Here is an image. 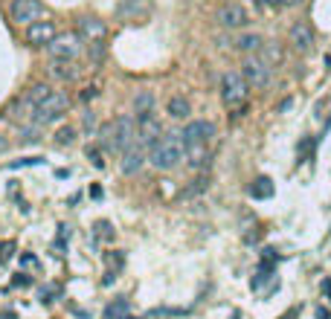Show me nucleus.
<instances>
[{"label":"nucleus","mask_w":331,"mask_h":319,"mask_svg":"<svg viewBox=\"0 0 331 319\" xmlns=\"http://www.w3.org/2000/svg\"><path fill=\"white\" fill-rule=\"evenodd\" d=\"M165 113H169L172 119H186L192 113L189 99H186V96H172V99H169V105H165Z\"/></svg>","instance_id":"nucleus-18"},{"label":"nucleus","mask_w":331,"mask_h":319,"mask_svg":"<svg viewBox=\"0 0 331 319\" xmlns=\"http://www.w3.org/2000/svg\"><path fill=\"white\" fill-rule=\"evenodd\" d=\"M261 52V58L267 61V64H279V61H282V47H279V44H276V41H264V47L259 49Z\"/></svg>","instance_id":"nucleus-22"},{"label":"nucleus","mask_w":331,"mask_h":319,"mask_svg":"<svg viewBox=\"0 0 331 319\" xmlns=\"http://www.w3.org/2000/svg\"><path fill=\"white\" fill-rule=\"evenodd\" d=\"M215 21L224 26V29H241V26H247L250 15H247V9H244L241 3L230 0V3H221V6H218V12H215Z\"/></svg>","instance_id":"nucleus-9"},{"label":"nucleus","mask_w":331,"mask_h":319,"mask_svg":"<svg viewBox=\"0 0 331 319\" xmlns=\"http://www.w3.org/2000/svg\"><path fill=\"white\" fill-rule=\"evenodd\" d=\"M261 47H264V38H261L259 32H244V35H238V38H236V49L247 52V55L259 52Z\"/></svg>","instance_id":"nucleus-17"},{"label":"nucleus","mask_w":331,"mask_h":319,"mask_svg":"<svg viewBox=\"0 0 331 319\" xmlns=\"http://www.w3.org/2000/svg\"><path fill=\"white\" fill-rule=\"evenodd\" d=\"M79 35L93 44V41H102L107 35V26H105V21H99L93 15H84V18H79Z\"/></svg>","instance_id":"nucleus-14"},{"label":"nucleus","mask_w":331,"mask_h":319,"mask_svg":"<svg viewBox=\"0 0 331 319\" xmlns=\"http://www.w3.org/2000/svg\"><path fill=\"white\" fill-rule=\"evenodd\" d=\"M52 38H56L52 21H35V24H29V29H26V41H29L32 47H44Z\"/></svg>","instance_id":"nucleus-15"},{"label":"nucleus","mask_w":331,"mask_h":319,"mask_svg":"<svg viewBox=\"0 0 331 319\" xmlns=\"http://www.w3.org/2000/svg\"><path fill=\"white\" fill-rule=\"evenodd\" d=\"M49 73L61 79V82H73V79H79V67H76V61H52V67Z\"/></svg>","instance_id":"nucleus-19"},{"label":"nucleus","mask_w":331,"mask_h":319,"mask_svg":"<svg viewBox=\"0 0 331 319\" xmlns=\"http://www.w3.org/2000/svg\"><path fill=\"white\" fill-rule=\"evenodd\" d=\"M49 93H52V87H49V84H32V87L24 93V99H18V105H15V116L35 119L38 107L49 99Z\"/></svg>","instance_id":"nucleus-8"},{"label":"nucleus","mask_w":331,"mask_h":319,"mask_svg":"<svg viewBox=\"0 0 331 319\" xmlns=\"http://www.w3.org/2000/svg\"><path fill=\"white\" fill-rule=\"evenodd\" d=\"M317 319H328V310H325V307H317Z\"/></svg>","instance_id":"nucleus-32"},{"label":"nucleus","mask_w":331,"mask_h":319,"mask_svg":"<svg viewBox=\"0 0 331 319\" xmlns=\"http://www.w3.org/2000/svg\"><path fill=\"white\" fill-rule=\"evenodd\" d=\"M87 160L96 168H105V154H102V148H96V145H87Z\"/></svg>","instance_id":"nucleus-26"},{"label":"nucleus","mask_w":331,"mask_h":319,"mask_svg":"<svg viewBox=\"0 0 331 319\" xmlns=\"http://www.w3.org/2000/svg\"><path fill=\"white\" fill-rule=\"evenodd\" d=\"M9 18H12L15 24H35L44 18V6L38 3V0H12V6H9Z\"/></svg>","instance_id":"nucleus-10"},{"label":"nucleus","mask_w":331,"mask_h":319,"mask_svg":"<svg viewBox=\"0 0 331 319\" xmlns=\"http://www.w3.org/2000/svg\"><path fill=\"white\" fill-rule=\"evenodd\" d=\"M96 96H99V87L90 84V87H84L82 93H79V99H82V102H90V99H96Z\"/></svg>","instance_id":"nucleus-30"},{"label":"nucleus","mask_w":331,"mask_h":319,"mask_svg":"<svg viewBox=\"0 0 331 319\" xmlns=\"http://www.w3.org/2000/svg\"><path fill=\"white\" fill-rule=\"evenodd\" d=\"M102 142H105L107 151H128L131 145L137 142V122L131 116H117L114 122H107L102 128Z\"/></svg>","instance_id":"nucleus-4"},{"label":"nucleus","mask_w":331,"mask_h":319,"mask_svg":"<svg viewBox=\"0 0 331 319\" xmlns=\"http://www.w3.org/2000/svg\"><path fill=\"white\" fill-rule=\"evenodd\" d=\"M148 163V148L145 145H140V142H134L128 151H125V157H122V174H128V177H134L137 171H142V166Z\"/></svg>","instance_id":"nucleus-12"},{"label":"nucleus","mask_w":331,"mask_h":319,"mask_svg":"<svg viewBox=\"0 0 331 319\" xmlns=\"http://www.w3.org/2000/svg\"><path fill=\"white\" fill-rule=\"evenodd\" d=\"M206 189H209V177L203 174V177H195V180H192V183H189L183 192H180V195H183V198H195V195H201V192H206Z\"/></svg>","instance_id":"nucleus-24"},{"label":"nucleus","mask_w":331,"mask_h":319,"mask_svg":"<svg viewBox=\"0 0 331 319\" xmlns=\"http://www.w3.org/2000/svg\"><path fill=\"white\" fill-rule=\"evenodd\" d=\"M154 107V96L148 93V90H142V93L134 96V110H137V116H142V113H151Z\"/></svg>","instance_id":"nucleus-23"},{"label":"nucleus","mask_w":331,"mask_h":319,"mask_svg":"<svg viewBox=\"0 0 331 319\" xmlns=\"http://www.w3.org/2000/svg\"><path fill=\"white\" fill-rule=\"evenodd\" d=\"M221 99H224L227 110H230L233 116L244 113L247 99H250V84L244 82L241 70H227L224 76H221Z\"/></svg>","instance_id":"nucleus-3"},{"label":"nucleus","mask_w":331,"mask_h":319,"mask_svg":"<svg viewBox=\"0 0 331 319\" xmlns=\"http://www.w3.org/2000/svg\"><path fill=\"white\" fill-rule=\"evenodd\" d=\"M183 148H186V163L192 171H203L212 163V140H215V125L206 119H195L180 131Z\"/></svg>","instance_id":"nucleus-1"},{"label":"nucleus","mask_w":331,"mask_h":319,"mask_svg":"<svg viewBox=\"0 0 331 319\" xmlns=\"http://www.w3.org/2000/svg\"><path fill=\"white\" fill-rule=\"evenodd\" d=\"M288 38H291V44H294L296 52H308V49L314 47V29H311V24H305V21H296V24L288 29Z\"/></svg>","instance_id":"nucleus-13"},{"label":"nucleus","mask_w":331,"mask_h":319,"mask_svg":"<svg viewBox=\"0 0 331 319\" xmlns=\"http://www.w3.org/2000/svg\"><path fill=\"white\" fill-rule=\"evenodd\" d=\"M256 3H259V6H267V0H256Z\"/></svg>","instance_id":"nucleus-34"},{"label":"nucleus","mask_w":331,"mask_h":319,"mask_svg":"<svg viewBox=\"0 0 331 319\" xmlns=\"http://www.w3.org/2000/svg\"><path fill=\"white\" fill-rule=\"evenodd\" d=\"M241 76H244V82H247L250 87L264 90L273 79V67L261 58V55H247V58L241 61Z\"/></svg>","instance_id":"nucleus-6"},{"label":"nucleus","mask_w":331,"mask_h":319,"mask_svg":"<svg viewBox=\"0 0 331 319\" xmlns=\"http://www.w3.org/2000/svg\"><path fill=\"white\" fill-rule=\"evenodd\" d=\"M93 235H96V241H114V226L107 224V221H96Z\"/></svg>","instance_id":"nucleus-25"},{"label":"nucleus","mask_w":331,"mask_h":319,"mask_svg":"<svg viewBox=\"0 0 331 319\" xmlns=\"http://www.w3.org/2000/svg\"><path fill=\"white\" fill-rule=\"evenodd\" d=\"M160 137H163V125H160V119L154 116V113H142V116H137V142H140V145L151 148Z\"/></svg>","instance_id":"nucleus-11"},{"label":"nucleus","mask_w":331,"mask_h":319,"mask_svg":"<svg viewBox=\"0 0 331 319\" xmlns=\"http://www.w3.org/2000/svg\"><path fill=\"white\" fill-rule=\"evenodd\" d=\"M299 3L302 0H267V6H273V9H294Z\"/></svg>","instance_id":"nucleus-29"},{"label":"nucleus","mask_w":331,"mask_h":319,"mask_svg":"<svg viewBox=\"0 0 331 319\" xmlns=\"http://www.w3.org/2000/svg\"><path fill=\"white\" fill-rule=\"evenodd\" d=\"M82 35L79 32H64V35H56L47 44V55L52 61H76L82 55Z\"/></svg>","instance_id":"nucleus-5"},{"label":"nucleus","mask_w":331,"mask_h":319,"mask_svg":"<svg viewBox=\"0 0 331 319\" xmlns=\"http://www.w3.org/2000/svg\"><path fill=\"white\" fill-rule=\"evenodd\" d=\"M73 140H76V128H70V125H67V128H59V134H56V142H59V145H70Z\"/></svg>","instance_id":"nucleus-27"},{"label":"nucleus","mask_w":331,"mask_h":319,"mask_svg":"<svg viewBox=\"0 0 331 319\" xmlns=\"http://www.w3.org/2000/svg\"><path fill=\"white\" fill-rule=\"evenodd\" d=\"M180 160H186V148H183V137H180L178 131L163 134V137L148 148V163H151L157 171H172V168L180 166Z\"/></svg>","instance_id":"nucleus-2"},{"label":"nucleus","mask_w":331,"mask_h":319,"mask_svg":"<svg viewBox=\"0 0 331 319\" xmlns=\"http://www.w3.org/2000/svg\"><path fill=\"white\" fill-rule=\"evenodd\" d=\"M15 284H24V287H26V284H29V279H26L24 273H21V276H18V279H15Z\"/></svg>","instance_id":"nucleus-33"},{"label":"nucleus","mask_w":331,"mask_h":319,"mask_svg":"<svg viewBox=\"0 0 331 319\" xmlns=\"http://www.w3.org/2000/svg\"><path fill=\"white\" fill-rule=\"evenodd\" d=\"M151 9V0H122L117 6V15L119 18H140Z\"/></svg>","instance_id":"nucleus-16"},{"label":"nucleus","mask_w":331,"mask_h":319,"mask_svg":"<svg viewBox=\"0 0 331 319\" xmlns=\"http://www.w3.org/2000/svg\"><path fill=\"white\" fill-rule=\"evenodd\" d=\"M82 125H84V131H93L96 128V116H93V113H84Z\"/></svg>","instance_id":"nucleus-31"},{"label":"nucleus","mask_w":331,"mask_h":319,"mask_svg":"<svg viewBox=\"0 0 331 319\" xmlns=\"http://www.w3.org/2000/svg\"><path fill=\"white\" fill-rule=\"evenodd\" d=\"M67 107H70V99H67V93L52 90L47 102L38 107V113H35V119H32V125L44 128V125H49V122H59V119L67 113Z\"/></svg>","instance_id":"nucleus-7"},{"label":"nucleus","mask_w":331,"mask_h":319,"mask_svg":"<svg viewBox=\"0 0 331 319\" xmlns=\"http://www.w3.org/2000/svg\"><path fill=\"white\" fill-rule=\"evenodd\" d=\"M102 319H128V299H117L105 307Z\"/></svg>","instance_id":"nucleus-21"},{"label":"nucleus","mask_w":331,"mask_h":319,"mask_svg":"<svg viewBox=\"0 0 331 319\" xmlns=\"http://www.w3.org/2000/svg\"><path fill=\"white\" fill-rule=\"evenodd\" d=\"M12 252H15V241H0V264H6L12 259Z\"/></svg>","instance_id":"nucleus-28"},{"label":"nucleus","mask_w":331,"mask_h":319,"mask_svg":"<svg viewBox=\"0 0 331 319\" xmlns=\"http://www.w3.org/2000/svg\"><path fill=\"white\" fill-rule=\"evenodd\" d=\"M273 180L270 177H259L253 180V186H250V195L256 198V201H264V198H273Z\"/></svg>","instance_id":"nucleus-20"}]
</instances>
